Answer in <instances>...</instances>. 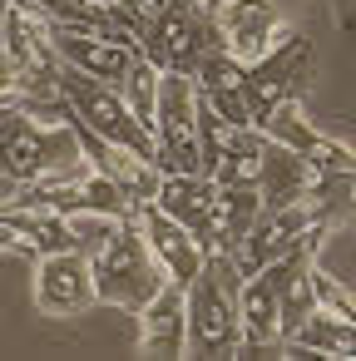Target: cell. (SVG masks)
<instances>
[{
    "mask_svg": "<svg viewBox=\"0 0 356 361\" xmlns=\"http://www.w3.org/2000/svg\"><path fill=\"white\" fill-rule=\"evenodd\" d=\"M243 287L247 272L238 252H213L188 282V356H243Z\"/></svg>",
    "mask_w": 356,
    "mask_h": 361,
    "instance_id": "1",
    "label": "cell"
},
{
    "mask_svg": "<svg viewBox=\"0 0 356 361\" xmlns=\"http://www.w3.org/2000/svg\"><path fill=\"white\" fill-rule=\"evenodd\" d=\"M0 154H6V164H0L6 188L40 183V178L65 173L90 159L75 119H35L16 104H6V119H0Z\"/></svg>",
    "mask_w": 356,
    "mask_h": 361,
    "instance_id": "2",
    "label": "cell"
},
{
    "mask_svg": "<svg viewBox=\"0 0 356 361\" xmlns=\"http://www.w3.org/2000/svg\"><path fill=\"white\" fill-rule=\"evenodd\" d=\"M90 262H94L99 302H104V307H119V312H129V317H139V312L173 282L168 267L159 262V252H154V243H149L139 213L124 218V223L114 228V238H109Z\"/></svg>",
    "mask_w": 356,
    "mask_h": 361,
    "instance_id": "3",
    "label": "cell"
},
{
    "mask_svg": "<svg viewBox=\"0 0 356 361\" xmlns=\"http://www.w3.org/2000/svg\"><path fill=\"white\" fill-rule=\"evenodd\" d=\"M218 50H223V35L208 0H168V11L144 35V60H154L159 70H183V75H198L208 55Z\"/></svg>",
    "mask_w": 356,
    "mask_h": 361,
    "instance_id": "4",
    "label": "cell"
},
{
    "mask_svg": "<svg viewBox=\"0 0 356 361\" xmlns=\"http://www.w3.org/2000/svg\"><path fill=\"white\" fill-rule=\"evenodd\" d=\"M60 90H65V99H70V109H75L80 124H90L94 134H104V139H114V144H124V149H139V154L159 159V139L139 124V114L129 109V99H124L119 85L94 80V75L65 65V70H60ZM159 169H164V164H159Z\"/></svg>",
    "mask_w": 356,
    "mask_h": 361,
    "instance_id": "5",
    "label": "cell"
},
{
    "mask_svg": "<svg viewBox=\"0 0 356 361\" xmlns=\"http://www.w3.org/2000/svg\"><path fill=\"white\" fill-rule=\"evenodd\" d=\"M203 90L198 75L164 70V99H159V164L164 173H203Z\"/></svg>",
    "mask_w": 356,
    "mask_h": 361,
    "instance_id": "6",
    "label": "cell"
},
{
    "mask_svg": "<svg viewBox=\"0 0 356 361\" xmlns=\"http://www.w3.org/2000/svg\"><path fill=\"white\" fill-rule=\"evenodd\" d=\"M208 6H213L223 50H228L238 65L267 60V55L292 35V30H287V6H282V0H208Z\"/></svg>",
    "mask_w": 356,
    "mask_h": 361,
    "instance_id": "7",
    "label": "cell"
},
{
    "mask_svg": "<svg viewBox=\"0 0 356 361\" xmlns=\"http://www.w3.org/2000/svg\"><path fill=\"white\" fill-rule=\"evenodd\" d=\"M312 80H317V50H312V40L287 35L267 60L247 65V75H243V90H247V104H252V124L262 114H272L277 104L302 99V90Z\"/></svg>",
    "mask_w": 356,
    "mask_h": 361,
    "instance_id": "8",
    "label": "cell"
},
{
    "mask_svg": "<svg viewBox=\"0 0 356 361\" xmlns=\"http://www.w3.org/2000/svg\"><path fill=\"white\" fill-rule=\"evenodd\" d=\"M30 297H35V312H40V317H50V322L85 317V312L99 302L90 252L70 247V252L35 257V287H30Z\"/></svg>",
    "mask_w": 356,
    "mask_h": 361,
    "instance_id": "9",
    "label": "cell"
},
{
    "mask_svg": "<svg viewBox=\"0 0 356 361\" xmlns=\"http://www.w3.org/2000/svg\"><path fill=\"white\" fill-rule=\"evenodd\" d=\"M317 228H326V218L317 213L312 198H307V203H292V208H267V213L257 218V228L247 233V243L238 247L243 272H247V277L262 272L267 262H277V257H287L292 247H302Z\"/></svg>",
    "mask_w": 356,
    "mask_h": 361,
    "instance_id": "10",
    "label": "cell"
},
{
    "mask_svg": "<svg viewBox=\"0 0 356 361\" xmlns=\"http://www.w3.org/2000/svg\"><path fill=\"white\" fill-rule=\"evenodd\" d=\"M55 55L70 65V70H85L94 80H109L124 90V80L134 75V65L144 60L139 45L129 40H114L104 30H80V25H55Z\"/></svg>",
    "mask_w": 356,
    "mask_h": 361,
    "instance_id": "11",
    "label": "cell"
},
{
    "mask_svg": "<svg viewBox=\"0 0 356 361\" xmlns=\"http://www.w3.org/2000/svg\"><path fill=\"white\" fill-rule=\"evenodd\" d=\"M0 238L16 252L30 257H50V252H70L75 243V223L60 208H35V203H0Z\"/></svg>",
    "mask_w": 356,
    "mask_h": 361,
    "instance_id": "12",
    "label": "cell"
},
{
    "mask_svg": "<svg viewBox=\"0 0 356 361\" xmlns=\"http://www.w3.org/2000/svg\"><path fill=\"white\" fill-rule=\"evenodd\" d=\"M75 124H80V119H75ZM80 144H85L90 164H94L99 173H109V178H114L139 208L159 198V188H164V169H159V159H149V154H139V149H124V144L94 134L90 124H80Z\"/></svg>",
    "mask_w": 356,
    "mask_h": 361,
    "instance_id": "13",
    "label": "cell"
},
{
    "mask_svg": "<svg viewBox=\"0 0 356 361\" xmlns=\"http://www.w3.org/2000/svg\"><path fill=\"white\" fill-rule=\"evenodd\" d=\"M139 223H144V233H149V243H154V252H159V262L168 267V277L173 282H193L203 267H208V247H203V238L188 228V223H178L173 213H164L159 203H144L139 208Z\"/></svg>",
    "mask_w": 356,
    "mask_h": 361,
    "instance_id": "14",
    "label": "cell"
},
{
    "mask_svg": "<svg viewBox=\"0 0 356 361\" xmlns=\"http://www.w3.org/2000/svg\"><path fill=\"white\" fill-rule=\"evenodd\" d=\"M139 351L144 356H188V287L168 282L144 312H139Z\"/></svg>",
    "mask_w": 356,
    "mask_h": 361,
    "instance_id": "15",
    "label": "cell"
},
{
    "mask_svg": "<svg viewBox=\"0 0 356 361\" xmlns=\"http://www.w3.org/2000/svg\"><path fill=\"white\" fill-rule=\"evenodd\" d=\"M317 178H321V169H317L307 154H297V149L267 139V149H262V173H257V188H262V203H267V208L307 203L312 188H317Z\"/></svg>",
    "mask_w": 356,
    "mask_h": 361,
    "instance_id": "16",
    "label": "cell"
},
{
    "mask_svg": "<svg viewBox=\"0 0 356 361\" xmlns=\"http://www.w3.org/2000/svg\"><path fill=\"white\" fill-rule=\"evenodd\" d=\"M262 213H267V203H262L257 183H218V203H213V223H208V252H238Z\"/></svg>",
    "mask_w": 356,
    "mask_h": 361,
    "instance_id": "17",
    "label": "cell"
},
{
    "mask_svg": "<svg viewBox=\"0 0 356 361\" xmlns=\"http://www.w3.org/2000/svg\"><path fill=\"white\" fill-rule=\"evenodd\" d=\"M164 213H173L178 223H188L203 247H208V223H213V203H218V178L208 173H164V188L154 198Z\"/></svg>",
    "mask_w": 356,
    "mask_h": 361,
    "instance_id": "18",
    "label": "cell"
},
{
    "mask_svg": "<svg viewBox=\"0 0 356 361\" xmlns=\"http://www.w3.org/2000/svg\"><path fill=\"white\" fill-rule=\"evenodd\" d=\"M282 356H326V361L351 356L356 361V322L336 317V312H312L297 326V336H287Z\"/></svg>",
    "mask_w": 356,
    "mask_h": 361,
    "instance_id": "19",
    "label": "cell"
},
{
    "mask_svg": "<svg viewBox=\"0 0 356 361\" xmlns=\"http://www.w3.org/2000/svg\"><path fill=\"white\" fill-rule=\"evenodd\" d=\"M90 6H99V11H119L124 0H90Z\"/></svg>",
    "mask_w": 356,
    "mask_h": 361,
    "instance_id": "20",
    "label": "cell"
}]
</instances>
